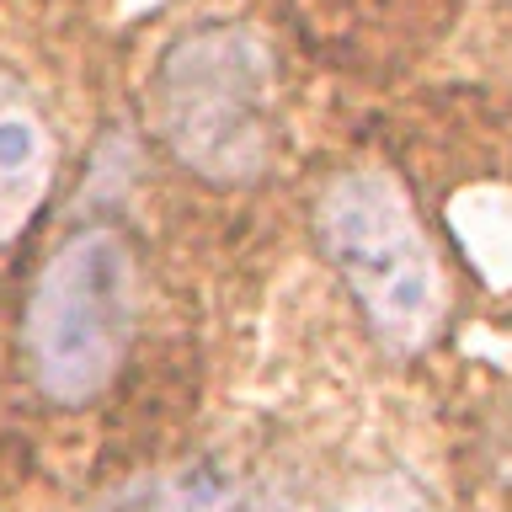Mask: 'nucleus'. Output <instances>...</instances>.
I'll use <instances>...</instances> for the list:
<instances>
[{
	"instance_id": "1",
	"label": "nucleus",
	"mask_w": 512,
	"mask_h": 512,
	"mask_svg": "<svg viewBox=\"0 0 512 512\" xmlns=\"http://www.w3.org/2000/svg\"><path fill=\"white\" fill-rule=\"evenodd\" d=\"M134 251L118 230H75L27 294L22 347L32 384L59 406H86L112 384L134 336Z\"/></svg>"
},
{
	"instance_id": "2",
	"label": "nucleus",
	"mask_w": 512,
	"mask_h": 512,
	"mask_svg": "<svg viewBox=\"0 0 512 512\" xmlns=\"http://www.w3.org/2000/svg\"><path fill=\"white\" fill-rule=\"evenodd\" d=\"M315 235L352 288L368 331L395 352L427 347L443 326V272L406 192L384 171H352L315 203Z\"/></svg>"
},
{
	"instance_id": "3",
	"label": "nucleus",
	"mask_w": 512,
	"mask_h": 512,
	"mask_svg": "<svg viewBox=\"0 0 512 512\" xmlns=\"http://www.w3.org/2000/svg\"><path fill=\"white\" fill-rule=\"evenodd\" d=\"M171 155L208 182H251L272 139V59L251 27H198L171 43L155 86Z\"/></svg>"
},
{
	"instance_id": "4",
	"label": "nucleus",
	"mask_w": 512,
	"mask_h": 512,
	"mask_svg": "<svg viewBox=\"0 0 512 512\" xmlns=\"http://www.w3.org/2000/svg\"><path fill=\"white\" fill-rule=\"evenodd\" d=\"M54 176V144L32 107L0 96V240L32 219Z\"/></svg>"
},
{
	"instance_id": "5",
	"label": "nucleus",
	"mask_w": 512,
	"mask_h": 512,
	"mask_svg": "<svg viewBox=\"0 0 512 512\" xmlns=\"http://www.w3.org/2000/svg\"><path fill=\"white\" fill-rule=\"evenodd\" d=\"M347 512H427V502L416 491H406V486H379V491L358 496Z\"/></svg>"
}]
</instances>
